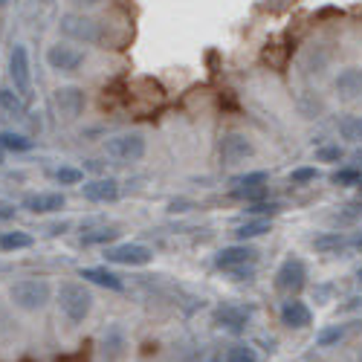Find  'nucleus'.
Wrapping results in <instances>:
<instances>
[{
  "label": "nucleus",
  "instance_id": "f257e3e1",
  "mask_svg": "<svg viewBox=\"0 0 362 362\" xmlns=\"http://www.w3.org/2000/svg\"><path fill=\"white\" fill-rule=\"evenodd\" d=\"M58 308H62V313L70 322L78 325L87 319L90 310H93V296H90V290L78 281H64L58 287Z\"/></svg>",
  "mask_w": 362,
  "mask_h": 362
},
{
  "label": "nucleus",
  "instance_id": "f03ea898",
  "mask_svg": "<svg viewBox=\"0 0 362 362\" xmlns=\"http://www.w3.org/2000/svg\"><path fill=\"white\" fill-rule=\"evenodd\" d=\"M9 296H12V301H15L21 310L33 313V310H41L47 305L52 290H49V281L47 279H21V281H15L9 287Z\"/></svg>",
  "mask_w": 362,
  "mask_h": 362
},
{
  "label": "nucleus",
  "instance_id": "7ed1b4c3",
  "mask_svg": "<svg viewBox=\"0 0 362 362\" xmlns=\"http://www.w3.org/2000/svg\"><path fill=\"white\" fill-rule=\"evenodd\" d=\"M105 151L116 163H136L145 157V139L139 134H119L105 142Z\"/></svg>",
  "mask_w": 362,
  "mask_h": 362
},
{
  "label": "nucleus",
  "instance_id": "20e7f679",
  "mask_svg": "<svg viewBox=\"0 0 362 362\" xmlns=\"http://www.w3.org/2000/svg\"><path fill=\"white\" fill-rule=\"evenodd\" d=\"M308 284V267L301 258H284L281 267H279V273H276V287L281 293H301Z\"/></svg>",
  "mask_w": 362,
  "mask_h": 362
},
{
  "label": "nucleus",
  "instance_id": "39448f33",
  "mask_svg": "<svg viewBox=\"0 0 362 362\" xmlns=\"http://www.w3.org/2000/svg\"><path fill=\"white\" fill-rule=\"evenodd\" d=\"M9 76L15 81V93L23 96L26 102L33 99V73H29V55H26V47H21V44L9 55Z\"/></svg>",
  "mask_w": 362,
  "mask_h": 362
},
{
  "label": "nucleus",
  "instance_id": "423d86ee",
  "mask_svg": "<svg viewBox=\"0 0 362 362\" xmlns=\"http://www.w3.org/2000/svg\"><path fill=\"white\" fill-rule=\"evenodd\" d=\"M62 33L76 38V41H90V44L102 41V26L96 21H90V18H81V15H64L62 18Z\"/></svg>",
  "mask_w": 362,
  "mask_h": 362
},
{
  "label": "nucleus",
  "instance_id": "0eeeda50",
  "mask_svg": "<svg viewBox=\"0 0 362 362\" xmlns=\"http://www.w3.org/2000/svg\"><path fill=\"white\" fill-rule=\"evenodd\" d=\"M105 258L110 264H125V267H145L154 261V252L142 244H119V247H110L105 252Z\"/></svg>",
  "mask_w": 362,
  "mask_h": 362
},
{
  "label": "nucleus",
  "instance_id": "6e6552de",
  "mask_svg": "<svg viewBox=\"0 0 362 362\" xmlns=\"http://www.w3.org/2000/svg\"><path fill=\"white\" fill-rule=\"evenodd\" d=\"M47 64L58 73H76L84 64V52L76 47H64V44H55L47 49Z\"/></svg>",
  "mask_w": 362,
  "mask_h": 362
},
{
  "label": "nucleus",
  "instance_id": "1a4fd4ad",
  "mask_svg": "<svg viewBox=\"0 0 362 362\" xmlns=\"http://www.w3.org/2000/svg\"><path fill=\"white\" fill-rule=\"evenodd\" d=\"M255 250L252 247H247V244H235V247H223L221 252H218V258H215V264L221 267V269H244V267H250L252 261H255Z\"/></svg>",
  "mask_w": 362,
  "mask_h": 362
},
{
  "label": "nucleus",
  "instance_id": "9d476101",
  "mask_svg": "<svg viewBox=\"0 0 362 362\" xmlns=\"http://www.w3.org/2000/svg\"><path fill=\"white\" fill-rule=\"evenodd\" d=\"M221 157H223L226 165L244 163L247 157H252V142L244 134H226L223 142H221Z\"/></svg>",
  "mask_w": 362,
  "mask_h": 362
},
{
  "label": "nucleus",
  "instance_id": "9b49d317",
  "mask_svg": "<svg viewBox=\"0 0 362 362\" xmlns=\"http://www.w3.org/2000/svg\"><path fill=\"white\" fill-rule=\"evenodd\" d=\"M64 194H55V192H41V194H29L23 197V209L33 215H52V212H62L64 209Z\"/></svg>",
  "mask_w": 362,
  "mask_h": 362
},
{
  "label": "nucleus",
  "instance_id": "f8f14e48",
  "mask_svg": "<svg viewBox=\"0 0 362 362\" xmlns=\"http://www.w3.org/2000/svg\"><path fill=\"white\" fill-rule=\"evenodd\" d=\"M334 87H337L339 99H345V102L362 99V67H345V70L337 76Z\"/></svg>",
  "mask_w": 362,
  "mask_h": 362
},
{
  "label": "nucleus",
  "instance_id": "ddd939ff",
  "mask_svg": "<svg viewBox=\"0 0 362 362\" xmlns=\"http://www.w3.org/2000/svg\"><path fill=\"white\" fill-rule=\"evenodd\" d=\"M250 308H235V305H221L218 310H215V325L218 327H226V330H232V334H240V330L247 327V322H250Z\"/></svg>",
  "mask_w": 362,
  "mask_h": 362
},
{
  "label": "nucleus",
  "instance_id": "4468645a",
  "mask_svg": "<svg viewBox=\"0 0 362 362\" xmlns=\"http://www.w3.org/2000/svg\"><path fill=\"white\" fill-rule=\"evenodd\" d=\"M81 194L93 203H110L119 197V183L113 177H99V180H90V183L81 186Z\"/></svg>",
  "mask_w": 362,
  "mask_h": 362
},
{
  "label": "nucleus",
  "instance_id": "2eb2a0df",
  "mask_svg": "<svg viewBox=\"0 0 362 362\" xmlns=\"http://www.w3.org/2000/svg\"><path fill=\"white\" fill-rule=\"evenodd\" d=\"M55 107L62 110L67 119H76L84 110V93L78 87H62L55 90Z\"/></svg>",
  "mask_w": 362,
  "mask_h": 362
},
{
  "label": "nucleus",
  "instance_id": "dca6fc26",
  "mask_svg": "<svg viewBox=\"0 0 362 362\" xmlns=\"http://www.w3.org/2000/svg\"><path fill=\"white\" fill-rule=\"evenodd\" d=\"M281 322H284L287 327L301 330V327H308V325L313 322V313H310V308L305 305V301L293 298V301H287V305L281 308Z\"/></svg>",
  "mask_w": 362,
  "mask_h": 362
},
{
  "label": "nucleus",
  "instance_id": "f3484780",
  "mask_svg": "<svg viewBox=\"0 0 362 362\" xmlns=\"http://www.w3.org/2000/svg\"><path fill=\"white\" fill-rule=\"evenodd\" d=\"M78 276L87 279V281H93V284H99V287H107V290H122L119 276H113L110 269H105V267H81Z\"/></svg>",
  "mask_w": 362,
  "mask_h": 362
},
{
  "label": "nucleus",
  "instance_id": "a211bd4d",
  "mask_svg": "<svg viewBox=\"0 0 362 362\" xmlns=\"http://www.w3.org/2000/svg\"><path fill=\"white\" fill-rule=\"evenodd\" d=\"M269 229H273V223H269V218H250L247 223H240V226H235V238L238 240H252V238H261V235H267Z\"/></svg>",
  "mask_w": 362,
  "mask_h": 362
},
{
  "label": "nucleus",
  "instance_id": "6ab92c4d",
  "mask_svg": "<svg viewBox=\"0 0 362 362\" xmlns=\"http://www.w3.org/2000/svg\"><path fill=\"white\" fill-rule=\"evenodd\" d=\"M26 247H33V235L29 232H0V250L4 252H15Z\"/></svg>",
  "mask_w": 362,
  "mask_h": 362
},
{
  "label": "nucleus",
  "instance_id": "aec40b11",
  "mask_svg": "<svg viewBox=\"0 0 362 362\" xmlns=\"http://www.w3.org/2000/svg\"><path fill=\"white\" fill-rule=\"evenodd\" d=\"M0 107H4L6 113H12V116H18V119H23L26 116V99L23 96H18L15 90H0Z\"/></svg>",
  "mask_w": 362,
  "mask_h": 362
},
{
  "label": "nucleus",
  "instance_id": "412c9836",
  "mask_svg": "<svg viewBox=\"0 0 362 362\" xmlns=\"http://www.w3.org/2000/svg\"><path fill=\"white\" fill-rule=\"evenodd\" d=\"M122 354H125V337H122V330L110 327L107 337H105V356L107 359H119Z\"/></svg>",
  "mask_w": 362,
  "mask_h": 362
},
{
  "label": "nucleus",
  "instance_id": "4be33fe9",
  "mask_svg": "<svg viewBox=\"0 0 362 362\" xmlns=\"http://www.w3.org/2000/svg\"><path fill=\"white\" fill-rule=\"evenodd\" d=\"M119 238V229L105 226V229H93V232H84L81 235V244L84 247H96V244H110V240Z\"/></svg>",
  "mask_w": 362,
  "mask_h": 362
},
{
  "label": "nucleus",
  "instance_id": "5701e85b",
  "mask_svg": "<svg viewBox=\"0 0 362 362\" xmlns=\"http://www.w3.org/2000/svg\"><path fill=\"white\" fill-rule=\"evenodd\" d=\"M339 134L351 142H362V116H342L339 119Z\"/></svg>",
  "mask_w": 362,
  "mask_h": 362
},
{
  "label": "nucleus",
  "instance_id": "b1692460",
  "mask_svg": "<svg viewBox=\"0 0 362 362\" xmlns=\"http://www.w3.org/2000/svg\"><path fill=\"white\" fill-rule=\"evenodd\" d=\"M313 247H316L319 252H337V250L345 247V238H342L339 232H327V235H319V238L313 240Z\"/></svg>",
  "mask_w": 362,
  "mask_h": 362
},
{
  "label": "nucleus",
  "instance_id": "393cba45",
  "mask_svg": "<svg viewBox=\"0 0 362 362\" xmlns=\"http://www.w3.org/2000/svg\"><path fill=\"white\" fill-rule=\"evenodd\" d=\"M0 148H9V151H29V148H33V139H26L23 134L0 131Z\"/></svg>",
  "mask_w": 362,
  "mask_h": 362
},
{
  "label": "nucleus",
  "instance_id": "a878e982",
  "mask_svg": "<svg viewBox=\"0 0 362 362\" xmlns=\"http://www.w3.org/2000/svg\"><path fill=\"white\" fill-rule=\"evenodd\" d=\"M330 183L334 186H359L362 183V171L359 168H339L330 174Z\"/></svg>",
  "mask_w": 362,
  "mask_h": 362
},
{
  "label": "nucleus",
  "instance_id": "bb28decb",
  "mask_svg": "<svg viewBox=\"0 0 362 362\" xmlns=\"http://www.w3.org/2000/svg\"><path fill=\"white\" fill-rule=\"evenodd\" d=\"M269 183V174L267 171H252V174H244V177H235L232 186L235 189H252V186H267Z\"/></svg>",
  "mask_w": 362,
  "mask_h": 362
},
{
  "label": "nucleus",
  "instance_id": "cd10ccee",
  "mask_svg": "<svg viewBox=\"0 0 362 362\" xmlns=\"http://www.w3.org/2000/svg\"><path fill=\"white\" fill-rule=\"evenodd\" d=\"M226 362H258V354L252 345H235V348H229Z\"/></svg>",
  "mask_w": 362,
  "mask_h": 362
},
{
  "label": "nucleus",
  "instance_id": "c85d7f7f",
  "mask_svg": "<svg viewBox=\"0 0 362 362\" xmlns=\"http://www.w3.org/2000/svg\"><path fill=\"white\" fill-rule=\"evenodd\" d=\"M342 337H345V327H339V325H334V327H325L322 334L316 337V345H319V348H330V345H337Z\"/></svg>",
  "mask_w": 362,
  "mask_h": 362
},
{
  "label": "nucleus",
  "instance_id": "c756f323",
  "mask_svg": "<svg viewBox=\"0 0 362 362\" xmlns=\"http://www.w3.org/2000/svg\"><path fill=\"white\" fill-rule=\"evenodd\" d=\"M55 180H58V183H62V186H78L81 180H84V174H81L78 168L64 165V168H58V171H55Z\"/></svg>",
  "mask_w": 362,
  "mask_h": 362
},
{
  "label": "nucleus",
  "instance_id": "7c9ffc66",
  "mask_svg": "<svg viewBox=\"0 0 362 362\" xmlns=\"http://www.w3.org/2000/svg\"><path fill=\"white\" fill-rule=\"evenodd\" d=\"M232 194L238 200H250V203H258L267 197V186H252V189H232Z\"/></svg>",
  "mask_w": 362,
  "mask_h": 362
},
{
  "label": "nucleus",
  "instance_id": "2f4dec72",
  "mask_svg": "<svg viewBox=\"0 0 362 362\" xmlns=\"http://www.w3.org/2000/svg\"><path fill=\"white\" fill-rule=\"evenodd\" d=\"M316 160L319 163H339L342 160V148L339 145H322V148H316Z\"/></svg>",
  "mask_w": 362,
  "mask_h": 362
},
{
  "label": "nucleus",
  "instance_id": "473e14b6",
  "mask_svg": "<svg viewBox=\"0 0 362 362\" xmlns=\"http://www.w3.org/2000/svg\"><path fill=\"white\" fill-rule=\"evenodd\" d=\"M279 212H281L279 203H261V200H258V203L250 206V215H252V218H267V215H279Z\"/></svg>",
  "mask_w": 362,
  "mask_h": 362
},
{
  "label": "nucleus",
  "instance_id": "72a5a7b5",
  "mask_svg": "<svg viewBox=\"0 0 362 362\" xmlns=\"http://www.w3.org/2000/svg\"><path fill=\"white\" fill-rule=\"evenodd\" d=\"M319 177V171L316 168H296V171H290V183H296V186H301V183H313V180Z\"/></svg>",
  "mask_w": 362,
  "mask_h": 362
},
{
  "label": "nucleus",
  "instance_id": "f704fd0d",
  "mask_svg": "<svg viewBox=\"0 0 362 362\" xmlns=\"http://www.w3.org/2000/svg\"><path fill=\"white\" fill-rule=\"evenodd\" d=\"M9 218H15V206L0 203V221H9Z\"/></svg>",
  "mask_w": 362,
  "mask_h": 362
},
{
  "label": "nucleus",
  "instance_id": "c9c22d12",
  "mask_svg": "<svg viewBox=\"0 0 362 362\" xmlns=\"http://www.w3.org/2000/svg\"><path fill=\"white\" fill-rule=\"evenodd\" d=\"M76 6H96V4H102V0H73Z\"/></svg>",
  "mask_w": 362,
  "mask_h": 362
},
{
  "label": "nucleus",
  "instance_id": "e433bc0d",
  "mask_svg": "<svg viewBox=\"0 0 362 362\" xmlns=\"http://www.w3.org/2000/svg\"><path fill=\"white\" fill-rule=\"evenodd\" d=\"M0 165H4V148H0Z\"/></svg>",
  "mask_w": 362,
  "mask_h": 362
},
{
  "label": "nucleus",
  "instance_id": "4c0bfd02",
  "mask_svg": "<svg viewBox=\"0 0 362 362\" xmlns=\"http://www.w3.org/2000/svg\"><path fill=\"white\" fill-rule=\"evenodd\" d=\"M4 4H6V0H0V6H4Z\"/></svg>",
  "mask_w": 362,
  "mask_h": 362
},
{
  "label": "nucleus",
  "instance_id": "58836bf2",
  "mask_svg": "<svg viewBox=\"0 0 362 362\" xmlns=\"http://www.w3.org/2000/svg\"><path fill=\"white\" fill-rule=\"evenodd\" d=\"M359 362H362V351H359Z\"/></svg>",
  "mask_w": 362,
  "mask_h": 362
},
{
  "label": "nucleus",
  "instance_id": "ea45409f",
  "mask_svg": "<svg viewBox=\"0 0 362 362\" xmlns=\"http://www.w3.org/2000/svg\"><path fill=\"white\" fill-rule=\"evenodd\" d=\"M359 279H362V269H359Z\"/></svg>",
  "mask_w": 362,
  "mask_h": 362
},
{
  "label": "nucleus",
  "instance_id": "a19ab883",
  "mask_svg": "<svg viewBox=\"0 0 362 362\" xmlns=\"http://www.w3.org/2000/svg\"><path fill=\"white\" fill-rule=\"evenodd\" d=\"M359 247H362V238H359Z\"/></svg>",
  "mask_w": 362,
  "mask_h": 362
},
{
  "label": "nucleus",
  "instance_id": "79ce46f5",
  "mask_svg": "<svg viewBox=\"0 0 362 362\" xmlns=\"http://www.w3.org/2000/svg\"><path fill=\"white\" fill-rule=\"evenodd\" d=\"M359 189H362V183H359Z\"/></svg>",
  "mask_w": 362,
  "mask_h": 362
}]
</instances>
